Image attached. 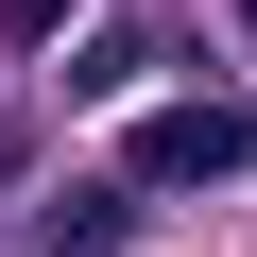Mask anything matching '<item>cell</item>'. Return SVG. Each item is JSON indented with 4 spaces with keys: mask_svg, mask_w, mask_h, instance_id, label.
Wrapping results in <instances>:
<instances>
[{
    "mask_svg": "<svg viewBox=\"0 0 257 257\" xmlns=\"http://www.w3.org/2000/svg\"><path fill=\"white\" fill-rule=\"evenodd\" d=\"M240 35H257V0H240Z\"/></svg>",
    "mask_w": 257,
    "mask_h": 257,
    "instance_id": "cell-5",
    "label": "cell"
},
{
    "mask_svg": "<svg viewBox=\"0 0 257 257\" xmlns=\"http://www.w3.org/2000/svg\"><path fill=\"white\" fill-rule=\"evenodd\" d=\"M240 172H257V103H155L120 138V189H155V206L172 189H240Z\"/></svg>",
    "mask_w": 257,
    "mask_h": 257,
    "instance_id": "cell-1",
    "label": "cell"
},
{
    "mask_svg": "<svg viewBox=\"0 0 257 257\" xmlns=\"http://www.w3.org/2000/svg\"><path fill=\"white\" fill-rule=\"evenodd\" d=\"M138 206H155V189H69L35 240H52V257H103V240H138Z\"/></svg>",
    "mask_w": 257,
    "mask_h": 257,
    "instance_id": "cell-2",
    "label": "cell"
},
{
    "mask_svg": "<svg viewBox=\"0 0 257 257\" xmlns=\"http://www.w3.org/2000/svg\"><path fill=\"white\" fill-rule=\"evenodd\" d=\"M0 35H18V52H52V35H69V0H0Z\"/></svg>",
    "mask_w": 257,
    "mask_h": 257,
    "instance_id": "cell-4",
    "label": "cell"
},
{
    "mask_svg": "<svg viewBox=\"0 0 257 257\" xmlns=\"http://www.w3.org/2000/svg\"><path fill=\"white\" fill-rule=\"evenodd\" d=\"M155 52H172L155 18H120V35H86V52H69V86H86V103H120V86H138V69H155Z\"/></svg>",
    "mask_w": 257,
    "mask_h": 257,
    "instance_id": "cell-3",
    "label": "cell"
}]
</instances>
